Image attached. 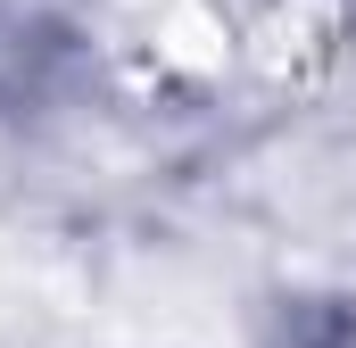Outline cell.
<instances>
[{
  "instance_id": "obj_1",
  "label": "cell",
  "mask_w": 356,
  "mask_h": 348,
  "mask_svg": "<svg viewBox=\"0 0 356 348\" xmlns=\"http://www.w3.org/2000/svg\"><path fill=\"white\" fill-rule=\"evenodd\" d=\"M67 58V42L25 8V0H0V108H17V100H33V91L50 84V67Z\"/></svg>"
}]
</instances>
